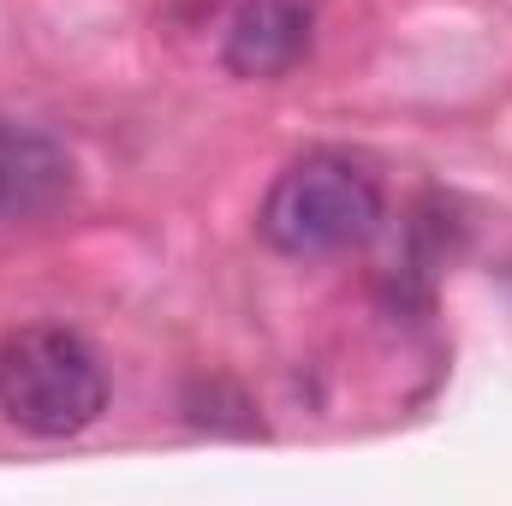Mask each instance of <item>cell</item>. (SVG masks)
Listing matches in <instances>:
<instances>
[{"mask_svg":"<svg viewBox=\"0 0 512 506\" xmlns=\"http://www.w3.org/2000/svg\"><path fill=\"white\" fill-rule=\"evenodd\" d=\"M108 411L102 352L60 322H30L0 340V417L36 441H72Z\"/></svg>","mask_w":512,"mask_h":506,"instance_id":"6da1fadb","label":"cell"},{"mask_svg":"<svg viewBox=\"0 0 512 506\" xmlns=\"http://www.w3.org/2000/svg\"><path fill=\"white\" fill-rule=\"evenodd\" d=\"M78 191L72 149L42 126L0 120V227H36Z\"/></svg>","mask_w":512,"mask_h":506,"instance_id":"3957f363","label":"cell"},{"mask_svg":"<svg viewBox=\"0 0 512 506\" xmlns=\"http://www.w3.org/2000/svg\"><path fill=\"white\" fill-rule=\"evenodd\" d=\"M382 227V185L352 155L316 149L280 167L256 209L262 245L280 256H340L370 245Z\"/></svg>","mask_w":512,"mask_h":506,"instance_id":"7a4b0ae2","label":"cell"},{"mask_svg":"<svg viewBox=\"0 0 512 506\" xmlns=\"http://www.w3.org/2000/svg\"><path fill=\"white\" fill-rule=\"evenodd\" d=\"M316 48V0H239L221 36V60L233 78H286Z\"/></svg>","mask_w":512,"mask_h":506,"instance_id":"277c9868","label":"cell"}]
</instances>
